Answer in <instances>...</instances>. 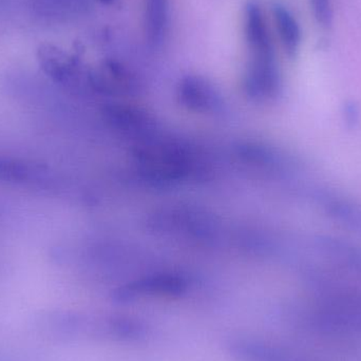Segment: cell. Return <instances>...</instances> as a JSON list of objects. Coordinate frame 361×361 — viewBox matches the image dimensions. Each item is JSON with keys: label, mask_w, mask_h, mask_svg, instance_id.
<instances>
[{"label": "cell", "mask_w": 361, "mask_h": 361, "mask_svg": "<svg viewBox=\"0 0 361 361\" xmlns=\"http://www.w3.org/2000/svg\"><path fill=\"white\" fill-rule=\"evenodd\" d=\"M0 361H10V360H6V358L2 357V356H0Z\"/></svg>", "instance_id": "9c48e42d"}, {"label": "cell", "mask_w": 361, "mask_h": 361, "mask_svg": "<svg viewBox=\"0 0 361 361\" xmlns=\"http://www.w3.org/2000/svg\"><path fill=\"white\" fill-rule=\"evenodd\" d=\"M324 207L326 212L338 222L347 224L356 231H361V208L347 200L326 197Z\"/></svg>", "instance_id": "8992f818"}, {"label": "cell", "mask_w": 361, "mask_h": 361, "mask_svg": "<svg viewBox=\"0 0 361 361\" xmlns=\"http://www.w3.org/2000/svg\"><path fill=\"white\" fill-rule=\"evenodd\" d=\"M317 322L328 330L361 329V294L345 293L326 299L320 305Z\"/></svg>", "instance_id": "7a4b0ae2"}, {"label": "cell", "mask_w": 361, "mask_h": 361, "mask_svg": "<svg viewBox=\"0 0 361 361\" xmlns=\"http://www.w3.org/2000/svg\"><path fill=\"white\" fill-rule=\"evenodd\" d=\"M271 8L276 30L284 51L290 57L296 56L301 44V30L298 21L281 2H273Z\"/></svg>", "instance_id": "5b68a950"}, {"label": "cell", "mask_w": 361, "mask_h": 361, "mask_svg": "<svg viewBox=\"0 0 361 361\" xmlns=\"http://www.w3.org/2000/svg\"><path fill=\"white\" fill-rule=\"evenodd\" d=\"M314 16L324 29L331 27L333 21V11L331 0H311Z\"/></svg>", "instance_id": "52a82bcc"}, {"label": "cell", "mask_w": 361, "mask_h": 361, "mask_svg": "<svg viewBox=\"0 0 361 361\" xmlns=\"http://www.w3.org/2000/svg\"><path fill=\"white\" fill-rule=\"evenodd\" d=\"M102 2H104V4H111L114 0H101Z\"/></svg>", "instance_id": "ba28073f"}, {"label": "cell", "mask_w": 361, "mask_h": 361, "mask_svg": "<svg viewBox=\"0 0 361 361\" xmlns=\"http://www.w3.org/2000/svg\"><path fill=\"white\" fill-rule=\"evenodd\" d=\"M169 27V0H144V32L152 48H160Z\"/></svg>", "instance_id": "277c9868"}, {"label": "cell", "mask_w": 361, "mask_h": 361, "mask_svg": "<svg viewBox=\"0 0 361 361\" xmlns=\"http://www.w3.org/2000/svg\"><path fill=\"white\" fill-rule=\"evenodd\" d=\"M243 32L248 51L242 78L244 93L252 99H273L281 89V74L264 12L257 0H247L244 6Z\"/></svg>", "instance_id": "6da1fadb"}, {"label": "cell", "mask_w": 361, "mask_h": 361, "mask_svg": "<svg viewBox=\"0 0 361 361\" xmlns=\"http://www.w3.org/2000/svg\"><path fill=\"white\" fill-rule=\"evenodd\" d=\"M0 182L46 187L52 179L48 169L21 159L0 156Z\"/></svg>", "instance_id": "3957f363"}]
</instances>
